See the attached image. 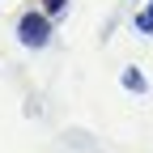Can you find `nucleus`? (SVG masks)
Returning a JSON list of instances; mask_svg holds the SVG:
<instances>
[{
    "instance_id": "obj_1",
    "label": "nucleus",
    "mask_w": 153,
    "mask_h": 153,
    "mask_svg": "<svg viewBox=\"0 0 153 153\" xmlns=\"http://www.w3.org/2000/svg\"><path fill=\"white\" fill-rule=\"evenodd\" d=\"M17 43H22L26 51H43L47 43H51V13H43V9H26L22 17H17Z\"/></svg>"
},
{
    "instance_id": "obj_4",
    "label": "nucleus",
    "mask_w": 153,
    "mask_h": 153,
    "mask_svg": "<svg viewBox=\"0 0 153 153\" xmlns=\"http://www.w3.org/2000/svg\"><path fill=\"white\" fill-rule=\"evenodd\" d=\"M38 9H43V13H51V17H64V13H68V0H43Z\"/></svg>"
},
{
    "instance_id": "obj_2",
    "label": "nucleus",
    "mask_w": 153,
    "mask_h": 153,
    "mask_svg": "<svg viewBox=\"0 0 153 153\" xmlns=\"http://www.w3.org/2000/svg\"><path fill=\"white\" fill-rule=\"evenodd\" d=\"M119 81H123V89H128V94H149V76H145L140 68H123Z\"/></svg>"
},
{
    "instance_id": "obj_3",
    "label": "nucleus",
    "mask_w": 153,
    "mask_h": 153,
    "mask_svg": "<svg viewBox=\"0 0 153 153\" xmlns=\"http://www.w3.org/2000/svg\"><path fill=\"white\" fill-rule=\"evenodd\" d=\"M132 30H136V34H153V0H149L136 17H132Z\"/></svg>"
}]
</instances>
